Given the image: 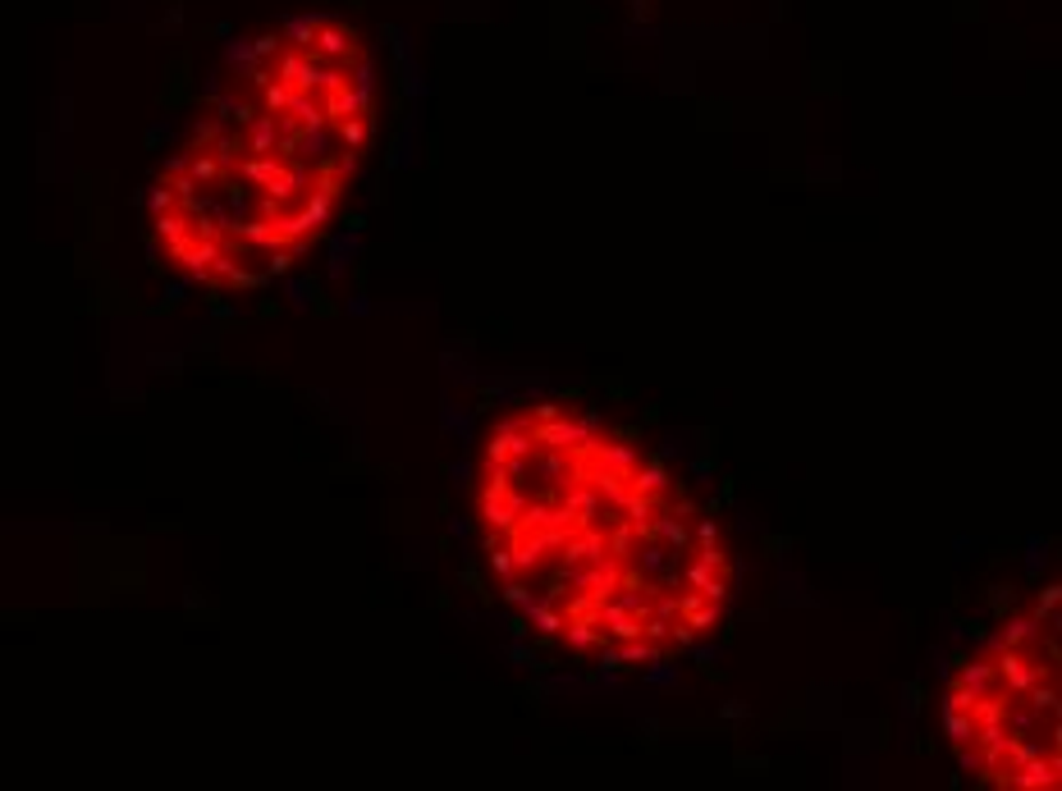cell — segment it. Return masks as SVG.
<instances>
[{
	"label": "cell",
	"instance_id": "cell-1",
	"mask_svg": "<svg viewBox=\"0 0 1062 791\" xmlns=\"http://www.w3.org/2000/svg\"><path fill=\"white\" fill-rule=\"evenodd\" d=\"M472 503L499 600L555 649L646 668L728 613L733 553L714 513L586 407L504 412L477 454Z\"/></svg>",
	"mask_w": 1062,
	"mask_h": 791
},
{
	"label": "cell",
	"instance_id": "cell-2",
	"mask_svg": "<svg viewBox=\"0 0 1062 791\" xmlns=\"http://www.w3.org/2000/svg\"><path fill=\"white\" fill-rule=\"evenodd\" d=\"M376 138V69L344 19H298L161 165L147 229L206 288H257L321 243Z\"/></svg>",
	"mask_w": 1062,
	"mask_h": 791
},
{
	"label": "cell",
	"instance_id": "cell-3",
	"mask_svg": "<svg viewBox=\"0 0 1062 791\" xmlns=\"http://www.w3.org/2000/svg\"><path fill=\"white\" fill-rule=\"evenodd\" d=\"M943 732L958 764L998 791L1062 782V604L1057 586L1012 609L948 677Z\"/></svg>",
	"mask_w": 1062,
	"mask_h": 791
}]
</instances>
